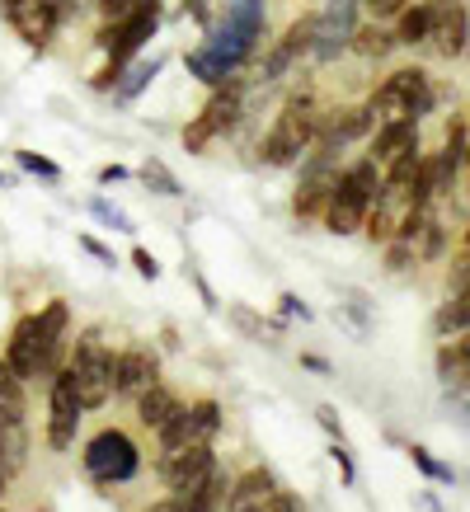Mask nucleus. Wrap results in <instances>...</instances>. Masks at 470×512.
Segmentation results:
<instances>
[{"mask_svg":"<svg viewBox=\"0 0 470 512\" xmlns=\"http://www.w3.org/2000/svg\"><path fill=\"white\" fill-rule=\"evenodd\" d=\"M226 498H231V480H226V470H212L198 489H188L179 498V512H226Z\"/></svg>","mask_w":470,"mask_h":512,"instance_id":"nucleus-18","label":"nucleus"},{"mask_svg":"<svg viewBox=\"0 0 470 512\" xmlns=\"http://www.w3.org/2000/svg\"><path fill=\"white\" fill-rule=\"evenodd\" d=\"M264 5L268 0H231L226 15L207 29V43L198 52H188V71L203 80V85H226L240 66L254 57L259 33H264Z\"/></svg>","mask_w":470,"mask_h":512,"instance_id":"nucleus-1","label":"nucleus"},{"mask_svg":"<svg viewBox=\"0 0 470 512\" xmlns=\"http://www.w3.org/2000/svg\"><path fill=\"white\" fill-rule=\"evenodd\" d=\"M231 315L240 320V329H245V334H254V339L264 334V320H259V315H254L250 306H231Z\"/></svg>","mask_w":470,"mask_h":512,"instance_id":"nucleus-33","label":"nucleus"},{"mask_svg":"<svg viewBox=\"0 0 470 512\" xmlns=\"http://www.w3.org/2000/svg\"><path fill=\"white\" fill-rule=\"evenodd\" d=\"M353 47H358L362 57H386L395 47V33H386V29H362V33H353Z\"/></svg>","mask_w":470,"mask_h":512,"instance_id":"nucleus-26","label":"nucleus"},{"mask_svg":"<svg viewBox=\"0 0 470 512\" xmlns=\"http://www.w3.org/2000/svg\"><path fill=\"white\" fill-rule=\"evenodd\" d=\"M419 151V123H386L376 127V141H372V160L381 165V174L391 170L395 160H405Z\"/></svg>","mask_w":470,"mask_h":512,"instance_id":"nucleus-17","label":"nucleus"},{"mask_svg":"<svg viewBox=\"0 0 470 512\" xmlns=\"http://www.w3.org/2000/svg\"><path fill=\"white\" fill-rule=\"evenodd\" d=\"M381 184H386V174H381V165H376L372 156L358 160V165H348L344 174H339V188H334V198H329L325 207V226L334 235H353L367 226V212H372L376 193H381Z\"/></svg>","mask_w":470,"mask_h":512,"instance_id":"nucleus-3","label":"nucleus"},{"mask_svg":"<svg viewBox=\"0 0 470 512\" xmlns=\"http://www.w3.org/2000/svg\"><path fill=\"white\" fill-rule=\"evenodd\" d=\"M5 480H10V475H5V470H0V494H5Z\"/></svg>","mask_w":470,"mask_h":512,"instance_id":"nucleus-42","label":"nucleus"},{"mask_svg":"<svg viewBox=\"0 0 470 512\" xmlns=\"http://www.w3.org/2000/svg\"><path fill=\"white\" fill-rule=\"evenodd\" d=\"M315 132H320L315 99L311 94H292V99H287V109L278 113L273 132L264 137V160L268 165H297V160L311 151Z\"/></svg>","mask_w":470,"mask_h":512,"instance_id":"nucleus-6","label":"nucleus"},{"mask_svg":"<svg viewBox=\"0 0 470 512\" xmlns=\"http://www.w3.org/2000/svg\"><path fill=\"white\" fill-rule=\"evenodd\" d=\"M226 5H231V0H188L184 10H188L193 19H198L203 29H212V24H217V19L226 15Z\"/></svg>","mask_w":470,"mask_h":512,"instance_id":"nucleus-28","label":"nucleus"},{"mask_svg":"<svg viewBox=\"0 0 470 512\" xmlns=\"http://www.w3.org/2000/svg\"><path fill=\"white\" fill-rule=\"evenodd\" d=\"M372 123L386 127V123H419L423 113L433 109V85L423 76L419 66H405V71H395L391 80H381L372 94Z\"/></svg>","mask_w":470,"mask_h":512,"instance_id":"nucleus-4","label":"nucleus"},{"mask_svg":"<svg viewBox=\"0 0 470 512\" xmlns=\"http://www.w3.org/2000/svg\"><path fill=\"white\" fill-rule=\"evenodd\" d=\"M0 512H5V508H0Z\"/></svg>","mask_w":470,"mask_h":512,"instance_id":"nucleus-44","label":"nucleus"},{"mask_svg":"<svg viewBox=\"0 0 470 512\" xmlns=\"http://www.w3.org/2000/svg\"><path fill=\"white\" fill-rule=\"evenodd\" d=\"M358 33V0H325V15H315V57L329 62L339 57Z\"/></svg>","mask_w":470,"mask_h":512,"instance_id":"nucleus-12","label":"nucleus"},{"mask_svg":"<svg viewBox=\"0 0 470 512\" xmlns=\"http://www.w3.org/2000/svg\"><path fill=\"white\" fill-rule=\"evenodd\" d=\"M235 113H240V90L226 80V85H217V90H212L207 109L184 127V146H188V151H207V141L221 137V132L235 123Z\"/></svg>","mask_w":470,"mask_h":512,"instance_id":"nucleus-10","label":"nucleus"},{"mask_svg":"<svg viewBox=\"0 0 470 512\" xmlns=\"http://www.w3.org/2000/svg\"><path fill=\"white\" fill-rule=\"evenodd\" d=\"M80 414H85V404L76 400V381H71V372L62 367L57 381H52V400H47V442L57 451H66L76 442Z\"/></svg>","mask_w":470,"mask_h":512,"instance_id":"nucleus-11","label":"nucleus"},{"mask_svg":"<svg viewBox=\"0 0 470 512\" xmlns=\"http://www.w3.org/2000/svg\"><path fill=\"white\" fill-rule=\"evenodd\" d=\"M433 325H438V334H466L470 329V287L466 292H452V301L433 315Z\"/></svg>","mask_w":470,"mask_h":512,"instance_id":"nucleus-24","label":"nucleus"},{"mask_svg":"<svg viewBox=\"0 0 470 512\" xmlns=\"http://www.w3.org/2000/svg\"><path fill=\"white\" fill-rule=\"evenodd\" d=\"M66 372L76 381V400L85 409H104L113 400V353L99 343V334H85L76 343V357L66 362Z\"/></svg>","mask_w":470,"mask_h":512,"instance_id":"nucleus-7","label":"nucleus"},{"mask_svg":"<svg viewBox=\"0 0 470 512\" xmlns=\"http://www.w3.org/2000/svg\"><path fill=\"white\" fill-rule=\"evenodd\" d=\"M80 245L90 249V254H94V259H99V264H113V249H104V245H99V240H94V235H80Z\"/></svg>","mask_w":470,"mask_h":512,"instance_id":"nucleus-36","label":"nucleus"},{"mask_svg":"<svg viewBox=\"0 0 470 512\" xmlns=\"http://www.w3.org/2000/svg\"><path fill=\"white\" fill-rule=\"evenodd\" d=\"M311 47H315V15H306V19H297L292 29L282 33V38H278V47L268 52L264 76H268V80H278L282 71H287V66H292V62H301V57H306Z\"/></svg>","mask_w":470,"mask_h":512,"instance_id":"nucleus-16","label":"nucleus"},{"mask_svg":"<svg viewBox=\"0 0 470 512\" xmlns=\"http://www.w3.org/2000/svg\"><path fill=\"white\" fill-rule=\"evenodd\" d=\"M301 367H306V372H320V376L329 372V367H325V357H315V353H306V357H301Z\"/></svg>","mask_w":470,"mask_h":512,"instance_id":"nucleus-39","label":"nucleus"},{"mask_svg":"<svg viewBox=\"0 0 470 512\" xmlns=\"http://www.w3.org/2000/svg\"><path fill=\"white\" fill-rule=\"evenodd\" d=\"M447 287H452V292H466L470 287V245L461 249V259H456L452 273H447Z\"/></svg>","mask_w":470,"mask_h":512,"instance_id":"nucleus-31","label":"nucleus"},{"mask_svg":"<svg viewBox=\"0 0 470 512\" xmlns=\"http://www.w3.org/2000/svg\"><path fill=\"white\" fill-rule=\"evenodd\" d=\"M278 494V484L268 470H250V475H240V484H231V498H226V512H250L259 503Z\"/></svg>","mask_w":470,"mask_h":512,"instance_id":"nucleus-19","label":"nucleus"},{"mask_svg":"<svg viewBox=\"0 0 470 512\" xmlns=\"http://www.w3.org/2000/svg\"><path fill=\"white\" fill-rule=\"evenodd\" d=\"M212 470H217L212 447H179V451H165V461H160V475H165V484L174 489V498H184L188 489H198Z\"/></svg>","mask_w":470,"mask_h":512,"instance_id":"nucleus-14","label":"nucleus"},{"mask_svg":"<svg viewBox=\"0 0 470 512\" xmlns=\"http://www.w3.org/2000/svg\"><path fill=\"white\" fill-rule=\"evenodd\" d=\"M24 461H29V433H24V419L0 414V470H5V475H19Z\"/></svg>","mask_w":470,"mask_h":512,"instance_id":"nucleus-20","label":"nucleus"},{"mask_svg":"<svg viewBox=\"0 0 470 512\" xmlns=\"http://www.w3.org/2000/svg\"><path fill=\"white\" fill-rule=\"evenodd\" d=\"M156 71H160V62H141L137 71H132V76L118 85V99H132V94H141L146 85H151V76H156Z\"/></svg>","mask_w":470,"mask_h":512,"instance_id":"nucleus-29","label":"nucleus"},{"mask_svg":"<svg viewBox=\"0 0 470 512\" xmlns=\"http://www.w3.org/2000/svg\"><path fill=\"white\" fill-rule=\"evenodd\" d=\"M362 5H367L376 19H395V15H400V10L409 5V0H362Z\"/></svg>","mask_w":470,"mask_h":512,"instance_id":"nucleus-34","label":"nucleus"},{"mask_svg":"<svg viewBox=\"0 0 470 512\" xmlns=\"http://www.w3.org/2000/svg\"><path fill=\"white\" fill-rule=\"evenodd\" d=\"M146 512H179V498H165V503H151Z\"/></svg>","mask_w":470,"mask_h":512,"instance_id":"nucleus-41","label":"nucleus"},{"mask_svg":"<svg viewBox=\"0 0 470 512\" xmlns=\"http://www.w3.org/2000/svg\"><path fill=\"white\" fill-rule=\"evenodd\" d=\"M395 43H428V5H405L400 10V29H395Z\"/></svg>","mask_w":470,"mask_h":512,"instance_id":"nucleus-25","label":"nucleus"},{"mask_svg":"<svg viewBox=\"0 0 470 512\" xmlns=\"http://www.w3.org/2000/svg\"><path fill=\"white\" fill-rule=\"evenodd\" d=\"M282 311H287V315H301V320H311V306H301L297 296H282Z\"/></svg>","mask_w":470,"mask_h":512,"instance_id":"nucleus-38","label":"nucleus"},{"mask_svg":"<svg viewBox=\"0 0 470 512\" xmlns=\"http://www.w3.org/2000/svg\"><path fill=\"white\" fill-rule=\"evenodd\" d=\"M179 409H184V404H179V395H174L170 386H151L146 395H137V419L146 423V428H156V433L179 414Z\"/></svg>","mask_w":470,"mask_h":512,"instance_id":"nucleus-21","label":"nucleus"},{"mask_svg":"<svg viewBox=\"0 0 470 512\" xmlns=\"http://www.w3.org/2000/svg\"><path fill=\"white\" fill-rule=\"evenodd\" d=\"M0 414H10V419H24V376L0 357Z\"/></svg>","mask_w":470,"mask_h":512,"instance_id":"nucleus-23","label":"nucleus"},{"mask_svg":"<svg viewBox=\"0 0 470 512\" xmlns=\"http://www.w3.org/2000/svg\"><path fill=\"white\" fill-rule=\"evenodd\" d=\"M141 456L132 447V437L118 433V428H104L99 437H90V447H85V470H90L99 484H127L137 475Z\"/></svg>","mask_w":470,"mask_h":512,"instance_id":"nucleus-8","label":"nucleus"},{"mask_svg":"<svg viewBox=\"0 0 470 512\" xmlns=\"http://www.w3.org/2000/svg\"><path fill=\"white\" fill-rule=\"evenodd\" d=\"M156 24H160V0H132V5H127V15L113 19V29L104 33V47H109V71L94 80L99 90H109L113 80L123 76V66L137 57V47L151 43Z\"/></svg>","mask_w":470,"mask_h":512,"instance_id":"nucleus-5","label":"nucleus"},{"mask_svg":"<svg viewBox=\"0 0 470 512\" xmlns=\"http://www.w3.org/2000/svg\"><path fill=\"white\" fill-rule=\"evenodd\" d=\"M466 245H470V231H466Z\"/></svg>","mask_w":470,"mask_h":512,"instance_id":"nucleus-43","label":"nucleus"},{"mask_svg":"<svg viewBox=\"0 0 470 512\" xmlns=\"http://www.w3.org/2000/svg\"><path fill=\"white\" fill-rule=\"evenodd\" d=\"M123 165H109V170H99V179H104V184H118V179H123Z\"/></svg>","mask_w":470,"mask_h":512,"instance_id":"nucleus-40","label":"nucleus"},{"mask_svg":"<svg viewBox=\"0 0 470 512\" xmlns=\"http://www.w3.org/2000/svg\"><path fill=\"white\" fill-rule=\"evenodd\" d=\"M15 160H19V170L38 174V179H57V174H62L57 165H52V160H47V156H33V151H19Z\"/></svg>","mask_w":470,"mask_h":512,"instance_id":"nucleus-30","label":"nucleus"},{"mask_svg":"<svg viewBox=\"0 0 470 512\" xmlns=\"http://www.w3.org/2000/svg\"><path fill=\"white\" fill-rule=\"evenodd\" d=\"M438 372L447 376V381H470V329L466 334H456V343H447L438 353Z\"/></svg>","mask_w":470,"mask_h":512,"instance_id":"nucleus-22","label":"nucleus"},{"mask_svg":"<svg viewBox=\"0 0 470 512\" xmlns=\"http://www.w3.org/2000/svg\"><path fill=\"white\" fill-rule=\"evenodd\" d=\"M470 38V15L461 0H428V43L442 57H456Z\"/></svg>","mask_w":470,"mask_h":512,"instance_id":"nucleus-13","label":"nucleus"},{"mask_svg":"<svg viewBox=\"0 0 470 512\" xmlns=\"http://www.w3.org/2000/svg\"><path fill=\"white\" fill-rule=\"evenodd\" d=\"M132 264H137V273L141 278H160V264L146 254V249H132Z\"/></svg>","mask_w":470,"mask_h":512,"instance_id":"nucleus-35","label":"nucleus"},{"mask_svg":"<svg viewBox=\"0 0 470 512\" xmlns=\"http://www.w3.org/2000/svg\"><path fill=\"white\" fill-rule=\"evenodd\" d=\"M221 433V409L217 400H198L184 404L165 428H160V447L179 451V447H212V437Z\"/></svg>","mask_w":470,"mask_h":512,"instance_id":"nucleus-9","label":"nucleus"},{"mask_svg":"<svg viewBox=\"0 0 470 512\" xmlns=\"http://www.w3.org/2000/svg\"><path fill=\"white\" fill-rule=\"evenodd\" d=\"M141 179H146V188H156V193H165V198H179V193H184L179 179H170V170H165L160 160H151V165L141 170Z\"/></svg>","mask_w":470,"mask_h":512,"instance_id":"nucleus-27","label":"nucleus"},{"mask_svg":"<svg viewBox=\"0 0 470 512\" xmlns=\"http://www.w3.org/2000/svg\"><path fill=\"white\" fill-rule=\"evenodd\" d=\"M151 386H160V362H156V353L127 348V353L113 357V395L137 400V395H146Z\"/></svg>","mask_w":470,"mask_h":512,"instance_id":"nucleus-15","label":"nucleus"},{"mask_svg":"<svg viewBox=\"0 0 470 512\" xmlns=\"http://www.w3.org/2000/svg\"><path fill=\"white\" fill-rule=\"evenodd\" d=\"M414 466H419L423 475H433V480H452V470H447V466H438V461H433V456H428V451H423V447H414Z\"/></svg>","mask_w":470,"mask_h":512,"instance_id":"nucleus-32","label":"nucleus"},{"mask_svg":"<svg viewBox=\"0 0 470 512\" xmlns=\"http://www.w3.org/2000/svg\"><path fill=\"white\" fill-rule=\"evenodd\" d=\"M62 334H66V306L52 301L47 311L24 315L10 334V348H5V362L15 367L24 381L29 376H47L62 367Z\"/></svg>","mask_w":470,"mask_h":512,"instance_id":"nucleus-2","label":"nucleus"},{"mask_svg":"<svg viewBox=\"0 0 470 512\" xmlns=\"http://www.w3.org/2000/svg\"><path fill=\"white\" fill-rule=\"evenodd\" d=\"M94 217L109 221V226H123V231H127V217H118V212H113V207H104V202H94Z\"/></svg>","mask_w":470,"mask_h":512,"instance_id":"nucleus-37","label":"nucleus"}]
</instances>
